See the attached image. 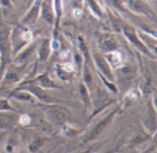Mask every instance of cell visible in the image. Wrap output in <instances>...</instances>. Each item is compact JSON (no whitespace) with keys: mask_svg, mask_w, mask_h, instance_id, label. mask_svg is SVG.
Listing matches in <instances>:
<instances>
[{"mask_svg":"<svg viewBox=\"0 0 157 153\" xmlns=\"http://www.w3.org/2000/svg\"><path fill=\"white\" fill-rule=\"evenodd\" d=\"M128 6L130 10L136 14L146 15V16H154L153 12L146 6V3L143 0H129Z\"/></svg>","mask_w":157,"mask_h":153,"instance_id":"cell-9","label":"cell"},{"mask_svg":"<svg viewBox=\"0 0 157 153\" xmlns=\"http://www.w3.org/2000/svg\"><path fill=\"white\" fill-rule=\"evenodd\" d=\"M19 116L16 111H0V130H11L18 123Z\"/></svg>","mask_w":157,"mask_h":153,"instance_id":"cell-6","label":"cell"},{"mask_svg":"<svg viewBox=\"0 0 157 153\" xmlns=\"http://www.w3.org/2000/svg\"><path fill=\"white\" fill-rule=\"evenodd\" d=\"M12 53V42L10 29L6 24H0V60H1V68H3L10 59Z\"/></svg>","mask_w":157,"mask_h":153,"instance_id":"cell-1","label":"cell"},{"mask_svg":"<svg viewBox=\"0 0 157 153\" xmlns=\"http://www.w3.org/2000/svg\"><path fill=\"white\" fill-rule=\"evenodd\" d=\"M11 96L14 98L15 100H18L20 102H24V103H32L35 104L37 102L36 99L32 96L29 92L25 90H20V89H16V91H14L11 93Z\"/></svg>","mask_w":157,"mask_h":153,"instance_id":"cell-12","label":"cell"},{"mask_svg":"<svg viewBox=\"0 0 157 153\" xmlns=\"http://www.w3.org/2000/svg\"><path fill=\"white\" fill-rule=\"evenodd\" d=\"M124 34L125 36L127 37V39L130 41L132 44L135 46L136 48H138L140 52H143L145 55L149 56V57H152L150 50L148 49V47L146 46L145 44H144L143 42L139 40L138 38V35L137 33H136V30L133 29V27L131 26H124Z\"/></svg>","mask_w":157,"mask_h":153,"instance_id":"cell-7","label":"cell"},{"mask_svg":"<svg viewBox=\"0 0 157 153\" xmlns=\"http://www.w3.org/2000/svg\"><path fill=\"white\" fill-rule=\"evenodd\" d=\"M78 93H80V96L82 99V102L84 104L85 108L88 109L90 107L91 101H90V94L89 91H88V88L86 87V84L81 83L80 86H78Z\"/></svg>","mask_w":157,"mask_h":153,"instance_id":"cell-17","label":"cell"},{"mask_svg":"<svg viewBox=\"0 0 157 153\" xmlns=\"http://www.w3.org/2000/svg\"><path fill=\"white\" fill-rule=\"evenodd\" d=\"M42 145H43V139H40V137H36V139H34L29 144L27 149H29V151L30 153H35V152H37L40 148H41Z\"/></svg>","mask_w":157,"mask_h":153,"instance_id":"cell-18","label":"cell"},{"mask_svg":"<svg viewBox=\"0 0 157 153\" xmlns=\"http://www.w3.org/2000/svg\"><path fill=\"white\" fill-rule=\"evenodd\" d=\"M106 2H107L109 6H111L112 7H114V9L118 10V11H124L123 6H121V0H106Z\"/></svg>","mask_w":157,"mask_h":153,"instance_id":"cell-24","label":"cell"},{"mask_svg":"<svg viewBox=\"0 0 157 153\" xmlns=\"http://www.w3.org/2000/svg\"><path fill=\"white\" fill-rule=\"evenodd\" d=\"M32 82L36 83L37 85H39L40 87L44 89H55L59 88V86L56 84L52 79L49 78V76L47 73H42V75L38 76L35 80H33Z\"/></svg>","mask_w":157,"mask_h":153,"instance_id":"cell-11","label":"cell"},{"mask_svg":"<svg viewBox=\"0 0 157 153\" xmlns=\"http://www.w3.org/2000/svg\"><path fill=\"white\" fill-rule=\"evenodd\" d=\"M16 89H20V90L27 91V92H29L35 99H36V100L40 101V102H43V103L52 104V102H54L52 98L46 92V91H45L44 88L40 87L39 85H37L36 83L32 82V81H26V82H23L21 85H19Z\"/></svg>","mask_w":157,"mask_h":153,"instance_id":"cell-3","label":"cell"},{"mask_svg":"<svg viewBox=\"0 0 157 153\" xmlns=\"http://www.w3.org/2000/svg\"><path fill=\"white\" fill-rule=\"evenodd\" d=\"M88 3H89L90 10L92 11V13L95 16H98V17L102 16V10H101L100 6L95 2V0H88Z\"/></svg>","mask_w":157,"mask_h":153,"instance_id":"cell-21","label":"cell"},{"mask_svg":"<svg viewBox=\"0 0 157 153\" xmlns=\"http://www.w3.org/2000/svg\"><path fill=\"white\" fill-rule=\"evenodd\" d=\"M42 13H43V18H44L46 21L52 22V15L46 4H43L42 6Z\"/></svg>","mask_w":157,"mask_h":153,"instance_id":"cell-22","label":"cell"},{"mask_svg":"<svg viewBox=\"0 0 157 153\" xmlns=\"http://www.w3.org/2000/svg\"><path fill=\"white\" fill-rule=\"evenodd\" d=\"M104 153H113V151H108V152H104Z\"/></svg>","mask_w":157,"mask_h":153,"instance_id":"cell-27","label":"cell"},{"mask_svg":"<svg viewBox=\"0 0 157 153\" xmlns=\"http://www.w3.org/2000/svg\"><path fill=\"white\" fill-rule=\"evenodd\" d=\"M118 108H120V107H116V108L113 109L112 111L109 112L107 116H104V118L101 120L100 122H98V123L95 124L94 126L92 127V128H91L90 131L88 132V134H87V136H86L85 141L86 142H89V141H93L94 139H97V137L100 135L101 133H102L104 130L106 129V127H107L108 125L111 123V121H112V119L114 118V116L116 114V112H117Z\"/></svg>","mask_w":157,"mask_h":153,"instance_id":"cell-4","label":"cell"},{"mask_svg":"<svg viewBox=\"0 0 157 153\" xmlns=\"http://www.w3.org/2000/svg\"><path fill=\"white\" fill-rule=\"evenodd\" d=\"M57 73H58V76H59L60 79H62V80L68 81L71 79V73L65 69H62V68H59V69L57 70Z\"/></svg>","mask_w":157,"mask_h":153,"instance_id":"cell-23","label":"cell"},{"mask_svg":"<svg viewBox=\"0 0 157 153\" xmlns=\"http://www.w3.org/2000/svg\"><path fill=\"white\" fill-rule=\"evenodd\" d=\"M50 53V41L44 39L38 46V57L40 61H46Z\"/></svg>","mask_w":157,"mask_h":153,"instance_id":"cell-14","label":"cell"},{"mask_svg":"<svg viewBox=\"0 0 157 153\" xmlns=\"http://www.w3.org/2000/svg\"><path fill=\"white\" fill-rule=\"evenodd\" d=\"M17 141L13 137H10L9 139L4 144V152L6 153H15L16 151V148H17Z\"/></svg>","mask_w":157,"mask_h":153,"instance_id":"cell-19","label":"cell"},{"mask_svg":"<svg viewBox=\"0 0 157 153\" xmlns=\"http://www.w3.org/2000/svg\"><path fill=\"white\" fill-rule=\"evenodd\" d=\"M93 60H94V63H95V65H97L98 69L100 70V75L104 76L106 80L110 81V82H113L114 78H113L112 70H111L110 65H109V63L107 62V60L105 59V57H103L100 53H94V55H93Z\"/></svg>","mask_w":157,"mask_h":153,"instance_id":"cell-5","label":"cell"},{"mask_svg":"<svg viewBox=\"0 0 157 153\" xmlns=\"http://www.w3.org/2000/svg\"><path fill=\"white\" fill-rule=\"evenodd\" d=\"M46 118L54 124H63L69 119V111L61 105L47 104L42 106Z\"/></svg>","mask_w":157,"mask_h":153,"instance_id":"cell-2","label":"cell"},{"mask_svg":"<svg viewBox=\"0 0 157 153\" xmlns=\"http://www.w3.org/2000/svg\"><path fill=\"white\" fill-rule=\"evenodd\" d=\"M35 48H36V45L33 44V45H29V46H26L25 48H23V49H21L17 53L16 58H15V62H16L17 64H22V63L29 59V56L32 55L33 52L35 50Z\"/></svg>","mask_w":157,"mask_h":153,"instance_id":"cell-15","label":"cell"},{"mask_svg":"<svg viewBox=\"0 0 157 153\" xmlns=\"http://www.w3.org/2000/svg\"><path fill=\"white\" fill-rule=\"evenodd\" d=\"M98 46H100L101 50L105 53H110L113 50H116L117 48V42L114 38L111 35L105 34L102 35L98 39Z\"/></svg>","mask_w":157,"mask_h":153,"instance_id":"cell-8","label":"cell"},{"mask_svg":"<svg viewBox=\"0 0 157 153\" xmlns=\"http://www.w3.org/2000/svg\"><path fill=\"white\" fill-rule=\"evenodd\" d=\"M40 11H41V7H40V4L39 3H35L30 9L29 10V12L26 13V15L24 16L23 22L24 24H27V25H30V24H34L35 22L38 20L39 18V15H40Z\"/></svg>","mask_w":157,"mask_h":153,"instance_id":"cell-10","label":"cell"},{"mask_svg":"<svg viewBox=\"0 0 157 153\" xmlns=\"http://www.w3.org/2000/svg\"><path fill=\"white\" fill-rule=\"evenodd\" d=\"M0 3L2 4V6H9L10 4V0H0Z\"/></svg>","mask_w":157,"mask_h":153,"instance_id":"cell-26","label":"cell"},{"mask_svg":"<svg viewBox=\"0 0 157 153\" xmlns=\"http://www.w3.org/2000/svg\"><path fill=\"white\" fill-rule=\"evenodd\" d=\"M105 59H107V62L110 63L113 67H116V68H118L121 64H123V58H121V55L118 52H116V50L107 53Z\"/></svg>","mask_w":157,"mask_h":153,"instance_id":"cell-16","label":"cell"},{"mask_svg":"<svg viewBox=\"0 0 157 153\" xmlns=\"http://www.w3.org/2000/svg\"><path fill=\"white\" fill-rule=\"evenodd\" d=\"M19 121L23 125H26L30 122V119H29V116H19Z\"/></svg>","mask_w":157,"mask_h":153,"instance_id":"cell-25","label":"cell"},{"mask_svg":"<svg viewBox=\"0 0 157 153\" xmlns=\"http://www.w3.org/2000/svg\"><path fill=\"white\" fill-rule=\"evenodd\" d=\"M20 80V75L17 70H14L12 68H9L6 73H4V76L2 78L1 84L2 85H13V84L17 83Z\"/></svg>","mask_w":157,"mask_h":153,"instance_id":"cell-13","label":"cell"},{"mask_svg":"<svg viewBox=\"0 0 157 153\" xmlns=\"http://www.w3.org/2000/svg\"><path fill=\"white\" fill-rule=\"evenodd\" d=\"M0 111H16L9 100L6 98H0Z\"/></svg>","mask_w":157,"mask_h":153,"instance_id":"cell-20","label":"cell"}]
</instances>
